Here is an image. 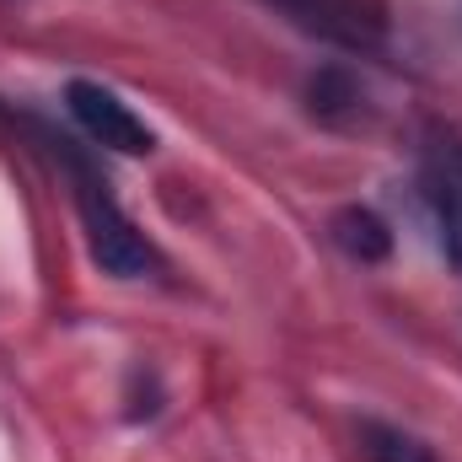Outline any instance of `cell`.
Segmentation results:
<instances>
[{
  "mask_svg": "<svg viewBox=\"0 0 462 462\" xmlns=\"http://www.w3.org/2000/svg\"><path fill=\"white\" fill-rule=\"evenodd\" d=\"M307 32H323L334 43L365 49L387 32V0H280Z\"/></svg>",
  "mask_w": 462,
  "mask_h": 462,
  "instance_id": "4",
  "label": "cell"
},
{
  "mask_svg": "<svg viewBox=\"0 0 462 462\" xmlns=\"http://www.w3.org/2000/svg\"><path fill=\"white\" fill-rule=\"evenodd\" d=\"M360 447H365V462H436L425 441H414L409 430L382 425V420H365L360 425Z\"/></svg>",
  "mask_w": 462,
  "mask_h": 462,
  "instance_id": "5",
  "label": "cell"
},
{
  "mask_svg": "<svg viewBox=\"0 0 462 462\" xmlns=\"http://www.w3.org/2000/svg\"><path fill=\"white\" fill-rule=\"evenodd\" d=\"M65 108L87 129V140H97L103 151H118V156H151L156 151L151 124L134 114L118 92L97 87V81H70L65 87Z\"/></svg>",
  "mask_w": 462,
  "mask_h": 462,
  "instance_id": "2",
  "label": "cell"
},
{
  "mask_svg": "<svg viewBox=\"0 0 462 462\" xmlns=\"http://www.w3.org/2000/svg\"><path fill=\"white\" fill-rule=\"evenodd\" d=\"M334 236L345 242L360 263H376V258L393 253V236H387V226H382L371 210H345V216L334 221Z\"/></svg>",
  "mask_w": 462,
  "mask_h": 462,
  "instance_id": "6",
  "label": "cell"
},
{
  "mask_svg": "<svg viewBox=\"0 0 462 462\" xmlns=\"http://www.w3.org/2000/svg\"><path fill=\"white\" fill-rule=\"evenodd\" d=\"M420 199L436 221L447 258L462 263V140H430L420 156Z\"/></svg>",
  "mask_w": 462,
  "mask_h": 462,
  "instance_id": "3",
  "label": "cell"
},
{
  "mask_svg": "<svg viewBox=\"0 0 462 462\" xmlns=\"http://www.w3.org/2000/svg\"><path fill=\"white\" fill-rule=\"evenodd\" d=\"M76 183H81V189H76V199H81V221H87L92 258H97L108 274H118V280H134V274L156 269V247L129 226V216L108 199V189H103V183H92L81 167H76Z\"/></svg>",
  "mask_w": 462,
  "mask_h": 462,
  "instance_id": "1",
  "label": "cell"
}]
</instances>
